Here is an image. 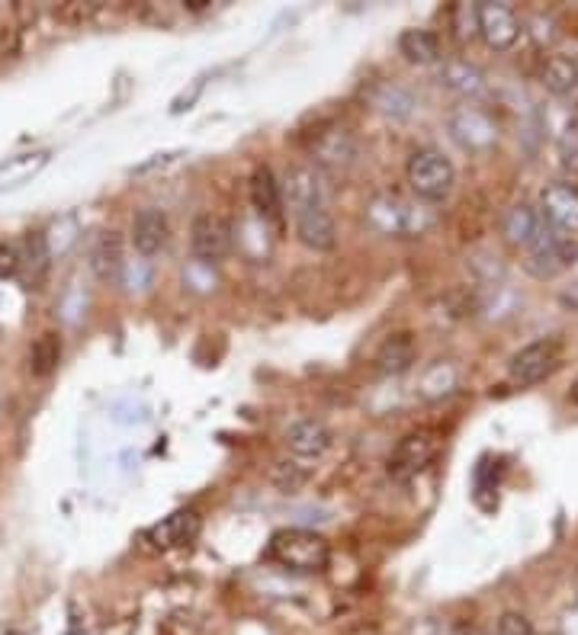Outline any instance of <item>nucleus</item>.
Here are the masks:
<instances>
[{
    "label": "nucleus",
    "instance_id": "obj_1",
    "mask_svg": "<svg viewBox=\"0 0 578 635\" xmlns=\"http://www.w3.org/2000/svg\"><path fill=\"white\" fill-rule=\"evenodd\" d=\"M270 559L299 575H315L328 568L331 546L325 536L312 530H280L270 539Z\"/></svg>",
    "mask_w": 578,
    "mask_h": 635
},
{
    "label": "nucleus",
    "instance_id": "obj_2",
    "mask_svg": "<svg viewBox=\"0 0 578 635\" xmlns=\"http://www.w3.org/2000/svg\"><path fill=\"white\" fill-rule=\"evenodd\" d=\"M408 183H412L415 196L424 199V203H440L453 190L456 170L450 158H444L437 148H421L408 158Z\"/></svg>",
    "mask_w": 578,
    "mask_h": 635
},
{
    "label": "nucleus",
    "instance_id": "obj_3",
    "mask_svg": "<svg viewBox=\"0 0 578 635\" xmlns=\"http://www.w3.org/2000/svg\"><path fill=\"white\" fill-rule=\"evenodd\" d=\"M437 453H440L437 430L421 427V430L408 433V437L399 440V446H395L392 456H389L386 472H389L392 482L408 485V482H415V478L431 466V462L437 459Z\"/></svg>",
    "mask_w": 578,
    "mask_h": 635
},
{
    "label": "nucleus",
    "instance_id": "obj_4",
    "mask_svg": "<svg viewBox=\"0 0 578 635\" xmlns=\"http://www.w3.org/2000/svg\"><path fill=\"white\" fill-rule=\"evenodd\" d=\"M367 219L376 231L395 238H415L431 225V215L402 196H376L367 209Z\"/></svg>",
    "mask_w": 578,
    "mask_h": 635
},
{
    "label": "nucleus",
    "instance_id": "obj_5",
    "mask_svg": "<svg viewBox=\"0 0 578 635\" xmlns=\"http://www.w3.org/2000/svg\"><path fill=\"white\" fill-rule=\"evenodd\" d=\"M562 363V344L556 337H543L534 340V344H527L524 350H517L511 356V366H508V376L514 385H537L546 376H553Z\"/></svg>",
    "mask_w": 578,
    "mask_h": 635
},
{
    "label": "nucleus",
    "instance_id": "obj_6",
    "mask_svg": "<svg viewBox=\"0 0 578 635\" xmlns=\"http://www.w3.org/2000/svg\"><path fill=\"white\" fill-rule=\"evenodd\" d=\"M476 23L479 36L495 52H508L517 36H521V20H517L514 7L501 4V0H482V4H476Z\"/></svg>",
    "mask_w": 578,
    "mask_h": 635
},
{
    "label": "nucleus",
    "instance_id": "obj_7",
    "mask_svg": "<svg viewBox=\"0 0 578 635\" xmlns=\"http://www.w3.org/2000/svg\"><path fill=\"white\" fill-rule=\"evenodd\" d=\"M575 260V244L572 238L559 235V231H546V235L527 247V257H524V267L530 276H537V280H553L556 273H562Z\"/></svg>",
    "mask_w": 578,
    "mask_h": 635
},
{
    "label": "nucleus",
    "instance_id": "obj_8",
    "mask_svg": "<svg viewBox=\"0 0 578 635\" xmlns=\"http://www.w3.org/2000/svg\"><path fill=\"white\" fill-rule=\"evenodd\" d=\"M537 212L553 231L572 238L578 231V187H572V183H550V187H543Z\"/></svg>",
    "mask_w": 578,
    "mask_h": 635
},
{
    "label": "nucleus",
    "instance_id": "obj_9",
    "mask_svg": "<svg viewBox=\"0 0 578 635\" xmlns=\"http://www.w3.org/2000/svg\"><path fill=\"white\" fill-rule=\"evenodd\" d=\"M190 251L203 263L222 260L232 251V225H228L222 215L200 212L190 225Z\"/></svg>",
    "mask_w": 578,
    "mask_h": 635
},
{
    "label": "nucleus",
    "instance_id": "obj_10",
    "mask_svg": "<svg viewBox=\"0 0 578 635\" xmlns=\"http://www.w3.org/2000/svg\"><path fill=\"white\" fill-rule=\"evenodd\" d=\"M293 222H296L299 241L306 247H312V251H331L334 241H338V235H334V219L328 212V203L293 209Z\"/></svg>",
    "mask_w": 578,
    "mask_h": 635
},
{
    "label": "nucleus",
    "instance_id": "obj_11",
    "mask_svg": "<svg viewBox=\"0 0 578 635\" xmlns=\"http://www.w3.org/2000/svg\"><path fill=\"white\" fill-rule=\"evenodd\" d=\"M450 132L463 148H473V151L495 145V138H498L492 119L482 110H476V106H463V110H456L450 116Z\"/></svg>",
    "mask_w": 578,
    "mask_h": 635
},
{
    "label": "nucleus",
    "instance_id": "obj_12",
    "mask_svg": "<svg viewBox=\"0 0 578 635\" xmlns=\"http://www.w3.org/2000/svg\"><path fill=\"white\" fill-rule=\"evenodd\" d=\"M196 533H200V514H196L193 507H184V510H174L171 517H164L158 526H151L148 542L155 549H177L193 542Z\"/></svg>",
    "mask_w": 578,
    "mask_h": 635
},
{
    "label": "nucleus",
    "instance_id": "obj_13",
    "mask_svg": "<svg viewBox=\"0 0 578 635\" xmlns=\"http://www.w3.org/2000/svg\"><path fill=\"white\" fill-rule=\"evenodd\" d=\"M251 203L257 209L264 222H270L277 231H283V193H280V183L273 177L270 167H257L254 177H251Z\"/></svg>",
    "mask_w": 578,
    "mask_h": 635
},
{
    "label": "nucleus",
    "instance_id": "obj_14",
    "mask_svg": "<svg viewBox=\"0 0 578 635\" xmlns=\"http://www.w3.org/2000/svg\"><path fill=\"white\" fill-rule=\"evenodd\" d=\"M167 238H171V222H167V215L161 209H142L139 215H135L132 222V244L135 251H139L142 257H151L158 254L161 247L167 244Z\"/></svg>",
    "mask_w": 578,
    "mask_h": 635
},
{
    "label": "nucleus",
    "instance_id": "obj_15",
    "mask_svg": "<svg viewBox=\"0 0 578 635\" xmlns=\"http://www.w3.org/2000/svg\"><path fill=\"white\" fill-rule=\"evenodd\" d=\"M286 446H289V453L299 456V459H318V456L328 453L331 430L322 421L306 417V421H296L286 430Z\"/></svg>",
    "mask_w": 578,
    "mask_h": 635
},
{
    "label": "nucleus",
    "instance_id": "obj_16",
    "mask_svg": "<svg viewBox=\"0 0 578 635\" xmlns=\"http://www.w3.org/2000/svg\"><path fill=\"white\" fill-rule=\"evenodd\" d=\"M415 356H418V344H415L412 334H408V331L392 334L376 350V369L383 376H402V373L412 369Z\"/></svg>",
    "mask_w": 578,
    "mask_h": 635
},
{
    "label": "nucleus",
    "instance_id": "obj_17",
    "mask_svg": "<svg viewBox=\"0 0 578 635\" xmlns=\"http://www.w3.org/2000/svg\"><path fill=\"white\" fill-rule=\"evenodd\" d=\"M90 267H94L103 283L119 280V270H123V241H119L116 231H100V238L90 247Z\"/></svg>",
    "mask_w": 578,
    "mask_h": 635
},
{
    "label": "nucleus",
    "instance_id": "obj_18",
    "mask_svg": "<svg viewBox=\"0 0 578 635\" xmlns=\"http://www.w3.org/2000/svg\"><path fill=\"white\" fill-rule=\"evenodd\" d=\"M546 231H550V225L543 222V215L537 209L530 206H514L508 212L505 219V235L511 244H521V247H534Z\"/></svg>",
    "mask_w": 578,
    "mask_h": 635
},
{
    "label": "nucleus",
    "instance_id": "obj_19",
    "mask_svg": "<svg viewBox=\"0 0 578 635\" xmlns=\"http://www.w3.org/2000/svg\"><path fill=\"white\" fill-rule=\"evenodd\" d=\"M45 164H49V151H33V154L7 158L4 164H0V193L23 187V183L33 180Z\"/></svg>",
    "mask_w": 578,
    "mask_h": 635
},
{
    "label": "nucleus",
    "instance_id": "obj_20",
    "mask_svg": "<svg viewBox=\"0 0 578 635\" xmlns=\"http://www.w3.org/2000/svg\"><path fill=\"white\" fill-rule=\"evenodd\" d=\"M399 52L412 65H434L440 58V39L431 29H405L399 36Z\"/></svg>",
    "mask_w": 578,
    "mask_h": 635
},
{
    "label": "nucleus",
    "instance_id": "obj_21",
    "mask_svg": "<svg viewBox=\"0 0 578 635\" xmlns=\"http://www.w3.org/2000/svg\"><path fill=\"white\" fill-rule=\"evenodd\" d=\"M357 154V145L351 132L344 129H331L328 135H322V142L315 145V161L322 167H347L354 161Z\"/></svg>",
    "mask_w": 578,
    "mask_h": 635
},
{
    "label": "nucleus",
    "instance_id": "obj_22",
    "mask_svg": "<svg viewBox=\"0 0 578 635\" xmlns=\"http://www.w3.org/2000/svg\"><path fill=\"white\" fill-rule=\"evenodd\" d=\"M440 81H444L450 90H456V94H463V97H479L485 90V74L476 65L463 61V58L447 61L444 71H440Z\"/></svg>",
    "mask_w": 578,
    "mask_h": 635
},
{
    "label": "nucleus",
    "instance_id": "obj_23",
    "mask_svg": "<svg viewBox=\"0 0 578 635\" xmlns=\"http://www.w3.org/2000/svg\"><path fill=\"white\" fill-rule=\"evenodd\" d=\"M58 363H62V337L55 331H45L42 337H36L33 350H29V373L45 379L55 373Z\"/></svg>",
    "mask_w": 578,
    "mask_h": 635
},
{
    "label": "nucleus",
    "instance_id": "obj_24",
    "mask_svg": "<svg viewBox=\"0 0 578 635\" xmlns=\"http://www.w3.org/2000/svg\"><path fill=\"white\" fill-rule=\"evenodd\" d=\"M543 84L553 94H572V90H578V61L569 55H550L543 65Z\"/></svg>",
    "mask_w": 578,
    "mask_h": 635
},
{
    "label": "nucleus",
    "instance_id": "obj_25",
    "mask_svg": "<svg viewBox=\"0 0 578 635\" xmlns=\"http://www.w3.org/2000/svg\"><path fill=\"white\" fill-rule=\"evenodd\" d=\"M29 263V283L39 286L49 273V244H45V235H29L26 238V257H20V263Z\"/></svg>",
    "mask_w": 578,
    "mask_h": 635
},
{
    "label": "nucleus",
    "instance_id": "obj_26",
    "mask_svg": "<svg viewBox=\"0 0 578 635\" xmlns=\"http://www.w3.org/2000/svg\"><path fill=\"white\" fill-rule=\"evenodd\" d=\"M559 164L566 167L572 177H578V119L569 122L559 135Z\"/></svg>",
    "mask_w": 578,
    "mask_h": 635
},
{
    "label": "nucleus",
    "instance_id": "obj_27",
    "mask_svg": "<svg viewBox=\"0 0 578 635\" xmlns=\"http://www.w3.org/2000/svg\"><path fill=\"white\" fill-rule=\"evenodd\" d=\"M495 635H537V632H534V626H530L527 616H521V613H505V616L498 619Z\"/></svg>",
    "mask_w": 578,
    "mask_h": 635
},
{
    "label": "nucleus",
    "instance_id": "obj_28",
    "mask_svg": "<svg viewBox=\"0 0 578 635\" xmlns=\"http://www.w3.org/2000/svg\"><path fill=\"white\" fill-rule=\"evenodd\" d=\"M20 273V251L13 244H0V283Z\"/></svg>",
    "mask_w": 578,
    "mask_h": 635
},
{
    "label": "nucleus",
    "instance_id": "obj_29",
    "mask_svg": "<svg viewBox=\"0 0 578 635\" xmlns=\"http://www.w3.org/2000/svg\"><path fill=\"white\" fill-rule=\"evenodd\" d=\"M572 401H575V405H578V379L572 382Z\"/></svg>",
    "mask_w": 578,
    "mask_h": 635
},
{
    "label": "nucleus",
    "instance_id": "obj_30",
    "mask_svg": "<svg viewBox=\"0 0 578 635\" xmlns=\"http://www.w3.org/2000/svg\"><path fill=\"white\" fill-rule=\"evenodd\" d=\"M7 635H23V632H7Z\"/></svg>",
    "mask_w": 578,
    "mask_h": 635
}]
</instances>
